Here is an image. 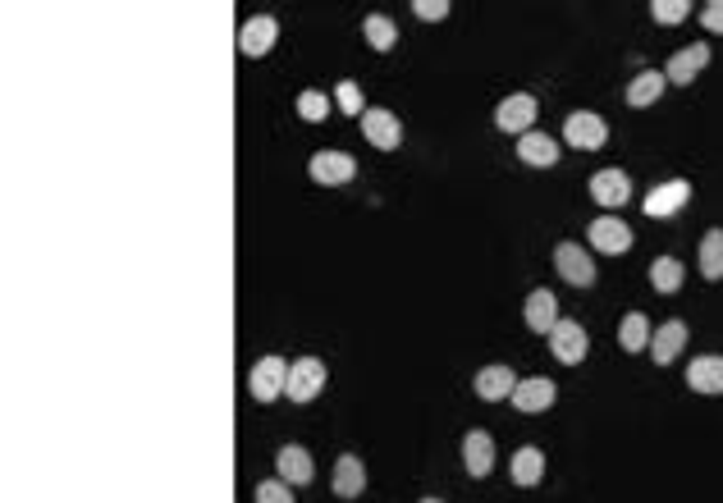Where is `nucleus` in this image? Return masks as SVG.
<instances>
[{
    "label": "nucleus",
    "mask_w": 723,
    "mask_h": 503,
    "mask_svg": "<svg viewBox=\"0 0 723 503\" xmlns=\"http://www.w3.org/2000/svg\"><path fill=\"white\" fill-rule=\"evenodd\" d=\"M307 174H312L321 188H339V183H348L357 174V165H353L348 151H316L312 165H307Z\"/></svg>",
    "instance_id": "9"
},
{
    "label": "nucleus",
    "mask_w": 723,
    "mask_h": 503,
    "mask_svg": "<svg viewBox=\"0 0 723 503\" xmlns=\"http://www.w3.org/2000/svg\"><path fill=\"white\" fill-rule=\"evenodd\" d=\"M275 471H280L284 485H312V476H316L312 453L298 449V444H284V449L275 453Z\"/></svg>",
    "instance_id": "17"
},
{
    "label": "nucleus",
    "mask_w": 723,
    "mask_h": 503,
    "mask_svg": "<svg viewBox=\"0 0 723 503\" xmlns=\"http://www.w3.org/2000/svg\"><path fill=\"white\" fill-rule=\"evenodd\" d=\"M691 197V183L687 179H669V183H659V188H650V197H646V215L650 220H669L673 211H682V202Z\"/></svg>",
    "instance_id": "16"
},
{
    "label": "nucleus",
    "mask_w": 723,
    "mask_h": 503,
    "mask_svg": "<svg viewBox=\"0 0 723 503\" xmlns=\"http://www.w3.org/2000/svg\"><path fill=\"white\" fill-rule=\"evenodd\" d=\"M421 503H440V499H421Z\"/></svg>",
    "instance_id": "35"
},
{
    "label": "nucleus",
    "mask_w": 723,
    "mask_h": 503,
    "mask_svg": "<svg viewBox=\"0 0 723 503\" xmlns=\"http://www.w3.org/2000/svg\"><path fill=\"white\" fill-rule=\"evenodd\" d=\"M275 42H280V23L270 19V14H257V19H248L243 28H238V51L252 55V60L266 55Z\"/></svg>",
    "instance_id": "12"
},
{
    "label": "nucleus",
    "mask_w": 723,
    "mask_h": 503,
    "mask_svg": "<svg viewBox=\"0 0 723 503\" xmlns=\"http://www.w3.org/2000/svg\"><path fill=\"white\" fill-rule=\"evenodd\" d=\"M705 65H710V46H705V42H696V46H682V51L673 55L669 65H664V83H678V87H687L691 78L701 74Z\"/></svg>",
    "instance_id": "15"
},
{
    "label": "nucleus",
    "mask_w": 723,
    "mask_h": 503,
    "mask_svg": "<svg viewBox=\"0 0 723 503\" xmlns=\"http://www.w3.org/2000/svg\"><path fill=\"white\" fill-rule=\"evenodd\" d=\"M518 161H527V165H540V170H550L554 161H559V142L550 138V133H522L518 138Z\"/></svg>",
    "instance_id": "23"
},
{
    "label": "nucleus",
    "mask_w": 723,
    "mask_h": 503,
    "mask_svg": "<svg viewBox=\"0 0 723 503\" xmlns=\"http://www.w3.org/2000/svg\"><path fill=\"white\" fill-rule=\"evenodd\" d=\"M554 394H559V389H554V380H545V375H531V380H518V389H513V398H508V403L531 417V412H550Z\"/></svg>",
    "instance_id": "13"
},
{
    "label": "nucleus",
    "mask_w": 723,
    "mask_h": 503,
    "mask_svg": "<svg viewBox=\"0 0 723 503\" xmlns=\"http://www.w3.org/2000/svg\"><path fill=\"white\" fill-rule=\"evenodd\" d=\"M536 115H540V106H536V97L531 92H513V97H504L495 106V129L499 133H531V124H536Z\"/></svg>",
    "instance_id": "2"
},
{
    "label": "nucleus",
    "mask_w": 723,
    "mask_h": 503,
    "mask_svg": "<svg viewBox=\"0 0 723 503\" xmlns=\"http://www.w3.org/2000/svg\"><path fill=\"white\" fill-rule=\"evenodd\" d=\"M682 343H687V325H682V321H664V325H659V330H655V343H650V353H655V366L678 362Z\"/></svg>",
    "instance_id": "24"
},
{
    "label": "nucleus",
    "mask_w": 723,
    "mask_h": 503,
    "mask_svg": "<svg viewBox=\"0 0 723 503\" xmlns=\"http://www.w3.org/2000/svg\"><path fill=\"white\" fill-rule=\"evenodd\" d=\"M650 14H655V23H682L691 14V0H655V5H650Z\"/></svg>",
    "instance_id": "31"
},
{
    "label": "nucleus",
    "mask_w": 723,
    "mask_h": 503,
    "mask_svg": "<svg viewBox=\"0 0 723 503\" xmlns=\"http://www.w3.org/2000/svg\"><path fill=\"white\" fill-rule=\"evenodd\" d=\"M362 37H367L371 51H394L399 28H394V19H385V14H367V19H362Z\"/></svg>",
    "instance_id": "26"
},
{
    "label": "nucleus",
    "mask_w": 723,
    "mask_h": 503,
    "mask_svg": "<svg viewBox=\"0 0 723 503\" xmlns=\"http://www.w3.org/2000/svg\"><path fill=\"white\" fill-rule=\"evenodd\" d=\"M321 389H325V362L321 357H298V362H289L284 394H289L293 403H312Z\"/></svg>",
    "instance_id": "1"
},
{
    "label": "nucleus",
    "mask_w": 723,
    "mask_h": 503,
    "mask_svg": "<svg viewBox=\"0 0 723 503\" xmlns=\"http://www.w3.org/2000/svg\"><path fill=\"white\" fill-rule=\"evenodd\" d=\"M522 321H527V330L550 334L554 325H559V302H554V293L550 289H531L527 307H522Z\"/></svg>",
    "instance_id": "18"
},
{
    "label": "nucleus",
    "mask_w": 723,
    "mask_h": 503,
    "mask_svg": "<svg viewBox=\"0 0 723 503\" xmlns=\"http://www.w3.org/2000/svg\"><path fill=\"white\" fill-rule=\"evenodd\" d=\"M362 133H367V142H376L380 151H399V142H403L399 115H389V110H380V106L362 110Z\"/></svg>",
    "instance_id": "11"
},
{
    "label": "nucleus",
    "mask_w": 723,
    "mask_h": 503,
    "mask_svg": "<svg viewBox=\"0 0 723 503\" xmlns=\"http://www.w3.org/2000/svg\"><path fill=\"white\" fill-rule=\"evenodd\" d=\"M591 197L605 211H618V206H627V197H632V179H627L623 170H600L591 174Z\"/></svg>",
    "instance_id": "14"
},
{
    "label": "nucleus",
    "mask_w": 723,
    "mask_h": 503,
    "mask_svg": "<svg viewBox=\"0 0 723 503\" xmlns=\"http://www.w3.org/2000/svg\"><path fill=\"white\" fill-rule=\"evenodd\" d=\"M687 389L691 394H723V357H696L687 366Z\"/></svg>",
    "instance_id": "19"
},
{
    "label": "nucleus",
    "mask_w": 723,
    "mask_h": 503,
    "mask_svg": "<svg viewBox=\"0 0 723 503\" xmlns=\"http://www.w3.org/2000/svg\"><path fill=\"white\" fill-rule=\"evenodd\" d=\"M463 467L472 481H486L490 471H495V439L486 430H467L463 435Z\"/></svg>",
    "instance_id": "10"
},
{
    "label": "nucleus",
    "mask_w": 723,
    "mask_h": 503,
    "mask_svg": "<svg viewBox=\"0 0 723 503\" xmlns=\"http://www.w3.org/2000/svg\"><path fill=\"white\" fill-rule=\"evenodd\" d=\"M330 485H335L339 499H357V494L367 490V467H362V458L344 453V458L335 462V476H330Z\"/></svg>",
    "instance_id": "21"
},
{
    "label": "nucleus",
    "mask_w": 723,
    "mask_h": 503,
    "mask_svg": "<svg viewBox=\"0 0 723 503\" xmlns=\"http://www.w3.org/2000/svg\"><path fill=\"white\" fill-rule=\"evenodd\" d=\"M618 343H623V353H646L650 343V321L641 311H627L623 325H618Z\"/></svg>",
    "instance_id": "25"
},
{
    "label": "nucleus",
    "mask_w": 723,
    "mask_h": 503,
    "mask_svg": "<svg viewBox=\"0 0 723 503\" xmlns=\"http://www.w3.org/2000/svg\"><path fill=\"white\" fill-rule=\"evenodd\" d=\"M701 23H705V33H723V0L701 5Z\"/></svg>",
    "instance_id": "34"
},
{
    "label": "nucleus",
    "mask_w": 723,
    "mask_h": 503,
    "mask_svg": "<svg viewBox=\"0 0 723 503\" xmlns=\"http://www.w3.org/2000/svg\"><path fill=\"white\" fill-rule=\"evenodd\" d=\"M650 284H655V293H678L682 289V261L678 257H659L655 266H650Z\"/></svg>",
    "instance_id": "27"
},
{
    "label": "nucleus",
    "mask_w": 723,
    "mask_h": 503,
    "mask_svg": "<svg viewBox=\"0 0 723 503\" xmlns=\"http://www.w3.org/2000/svg\"><path fill=\"white\" fill-rule=\"evenodd\" d=\"M554 270L568 279L572 289H591V284H595V261H591V252H582L577 243H559V247H554Z\"/></svg>",
    "instance_id": "6"
},
{
    "label": "nucleus",
    "mask_w": 723,
    "mask_h": 503,
    "mask_svg": "<svg viewBox=\"0 0 723 503\" xmlns=\"http://www.w3.org/2000/svg\"><path fill=\"white\" fill-rule=\"evenodd\" d=\"M330 101H335V106L344 110V115H357V119H362V87H357L353 78H344V83L335 87V97H330Z\"/></svg>",
    "instance_id": "30"
},
{
    "label": "nucleus",
    "mask_w": 723,
    "mask_h": 503,
    "mask_svg": "<svg viewBox=\"0 0 723 503\" xmlns=\"http://www.w3.org/2000/svg\"><path fill=\"white\" fill-rule=\"evenodd\" d=\"M257 503H293V490L284 481H261L257 485Z\"/></svg>",
    "instance_id": "32"
},
{
    "label": "nucleus",
    "mask_w": 723,
    "mask_h": 503,
    "mask_svg": "<svg viewBox=\"0 0 723 503\" xmlns=\"http://www.w3.org/2000/svg\"><path fill=\"white\" fill-rule=\"evenodd\" d=\"M605 138H609L605 119L591 115V110H577V115L563 119V142H568V147H577V151H600V147H605Z\"/></svg>",
    "instance_id": "4"
},
{
    "label": "nucleus",
    "mask_w": 723,
    "mask_h": 503,
    "mask_svg": "<svg viewBox=\"0 0 723 503\" xmlns=\"http://www.w3.org/2000/svg\"><path fill=\"white\" fill-rule=\"evenodd\" d=\"M476 398L481 403H504V398H513V389H518V375H513V366L495 362V366H481L472 380Z\"/></svg>",
    "instance_id": "7"
},
{
    "label": "nucleus",
    "mask_w": 723,
    "mask_h": 503,
    "mask_svg": "<svg viewBox=\"0 0 723 503\" xmlns=\"http://www.w3.org/2000/svg\"><path fill=\"white\" fill-rule=\"evenodd\" d=\"M508 476H513V485H522V490L540 485V476H545V453H540L536 444H522V449L513 453V462H508Z\"/></svg>",
    "instance_id": "20"
},
{
    "label": "nucleus",
    "mask_w": 723,
    "mask_h": 503,
    "mask_svg": "<svg viewBox=\"0 0 723 503\" xmlns=\"http://www.w3.org/2000/svg\"><path fill=\"white\" fill-rule=\"evenodd\" d=\"M701 275L723 279V229H710V234L701 238Z\"/></svg>",
    "instance_id": "28"
},
{
    "label": "nucleus",
    "mask_w": 723,
    "mask_h": 503,
    "mask_svg": "<svg viewBox=\"0 0 723 503\" xmlns=\"http://www.w3.org/2000/svg\"><path fill=\"white\" fill-rule=\"evenodd\" d=\"M550 353H554V362H563V366H582L586 353H591V339H586V330L577 321H559L550 330Z\"/></svg>",
    "instance_id": "5"
},
{
    "label": "nucleus",
    "mask_w": 723,
    "mask_h": 503,
    "mask_svg": "<svg viewBox=\"0 0 723 503\" xmlns=\"http://www.w3.org/2000/svg\"><path fill=\"white\" fill-rule=\"evenodd\" d=\"M412 14H417V19H426V23H440L444 14H449V0H417V5H412Z\"/></svg>",
    "instance_id": "33"
},
{
    "label": "nucleus",
    "mask_w": 723,
    "mask_h": 503,
    "mask_svg": "<svg viewBox=\"0 0 723 503\" xmlns=\"http://www.w3.org/2000/svg\"><path fill=\"white\" fill-rule=\"evenodd\" d=\"M664 69H641L632 83H627V106L632 110H646V106H655L659 97H664Z\"/></svg>",
    "instance_id": "22"
},
{
    "label": "nucleus",
    "mask_w": 723,
    "mask_h": 503,
    "mask_svg": "<svg viewBox=\"0 0 723 503\" xmlns=\"http://www.w3.org/2000/svg\"><path fill=\"white\" fill-rule=\"evenodd\" d=\"M591 247L595 252H605V257H623L627 247H632V229H627L618 215H595L591 220Z\"/></svg>",
    "instance_id": "8"
},
{
    "label": "nucleus",
    "mask_w": 723,
    "mask_h": 503,
    "mask_svg": "<svg viewBox=\"0 0 723 503\" xmlns=\"http://www.w3.org/2000/svg\"><path fill=\"white\" fill-rule=\"evenodd\" d=\"M330 106H335V101L325 97V92H312V87H307V92H298V115H303L307 124H321Z\"/></svg>",
    "instance_id": "29"
},
{
    "label": "nucleus",
    "mask_w": 723,
    "mask_h": 503,
    "mask_svg": "<svg viewBox=\"0 0 723 503\" xmlns=\"http://www.w3.org/2000/svg\"><path fill=\"white\" fill-rule=\"evenodd\" d=\"M284 380H289V362H284V357H261L248 371V394L257 398V403H275V398L284 394Z\"/></svg>",
    "instance_id": "3"
}]
</instances>
